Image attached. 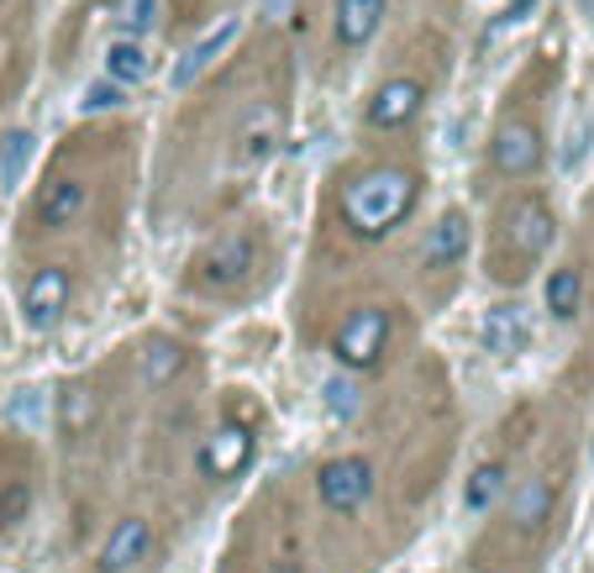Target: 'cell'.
Masks as SVG:
<instances>
[{
    "label": "cell",
    "mask_w": 594,
    "mask_h": 573,
    "mask_svg": "<svg viewBox=\"0 0 594 573\" xmlns=\"http://www.w3.org/2000/svg\"><path fill=\"white\" fill-rule=\"evenodd\" d=\"M390 17V0H338L332 6V48L338 53H363L379 38Z\"/></svg>",
    "instance_id": "10"
},
{
    "label": "cell",
    "mask_w": 594,
    "mask_h": 573,
    "mask_svg": "<svg viewBox=\"0 0 594 573\" xmlns=\"http://www.w3.org/2000/svg\"><path fill=\"white\" fill-rule=\"evenodd\" d=\"M526 342H532V332H526V316H521V305H490V316H484V348L500 358H515L526 353Z\"/></svg>",
    "instance_id": "14"
},
{
    "label": "cell",
    "mask_w": 594,
    "mask_h": 573,
    "mask_svg": "<svg viewBox=\"0 0 594 573\" xmlns=\"http://www.w3.org/2000/svg\"><path fill=\"white\" fill-rule=\"evenodd\" d=\"M469 238H474L469 211H442L421 238V269H453L457 258L469 253Z\"/></svg>",
    "instance_id": "12"
},
{
    "label": "cell",
    "mask_w": 594,
    "mask_h": 573,
    "mask_svg": "<svg viewBox=\"0 0 594 573\" xmlns=\"http://www.w3.org/2000/svg\"><path fill=\"white\" fill-rule=\"evenodd\" d=\"M148 547H153V526L138 521V515H127V521H117L111 542L100 547V573H127L132 563L148 557Z\"/></svg>",
    "instance_id": "13"
},
{
    "label": "cell",
    "mask_w": 594,
    "mask_h": 573,
    "mask_svg": "<svg viewBox=\"0 0 594 573\" xmlns=\"http://www.w3.org/2000/svg\"><path fill=\"white\" fill-rule=\"evenodd\" d=\"M421 200V174L405 163H363L338 184L342 227L358 242H384L395 227L411 221Z\"/></svg>",
    "instance_id": "1"
},
{
    "label": "cell",
    "mask_w": 594,
    "mask_h": 573,
    "mask_svg": "<svg viewBox=\"0 0 594 573\" xmlns=\"http://www.w3.org/2000/svg\"><path fill=\"white\" fill-rule=\"evenodd\" d=\"M27 159H32V132H6V142H0V184H6V190L21 184Z\"/></svg>",
    "instance_id": "21"
},
{
    "label": "cell",
    "mask_w": 594,
    "mask_h": 573,
    "mask_svg": "<svg viewBox=\"0 0 594 573\" xmlns=\"http://www.w3.org/2000/svg\"><path fill=\"white\" fill-rule=\"evenodd\" d=\"M274 573H305V569H300V557H279Z\"/></svg>",
    "instance_id": "25"
},
{
    "label": "cell",
    "mask_w": 594,
    "mask_h": 573,
    "mask_svg": "<svg viewBox=\"0 0 594 573\" xmlns=\"http://www.w3.org/2000/svg\"><path fill=\"white\" fill-rule=\"evenodd\" d=\"M84 211H90V184H84L80 174H53L38 190V200H32V227L63 232V227H74Z\"/></svg>",
    "instance_id": "8"
},
{
    "label": "cell",
    "mask_w": 594,
    "mask_h": 573,
    "mask_svg": "<svg viewBox=\"0 0 594 573\" xmlns=\"http://www.w3.org/2000/svg\"><path fill=\"white\" fill-rule=\"evenodd\" d=\"M426 100H432V80L416 74V69H395V74H384V80L369 90V100H363V127H369V132H405V127L426 111Z\"/></svg>",
    "instance_id": "4"
},
{
    "label": "cell",
    "mask_w": 594,
    "mask_h": 573,
    "mask_svg": "<svg viewBox=\"0 0 594 573\" xmlns=\"http://www.w3.org/2000/svg\"><path fill=\"white\" fill-rule=\"evenodd\" d=\"M258 263V242L253 232H226V238H217L205 253H200V284L205 290H232V284H242V279L253 274Z\"/></svg>",
    "instance_id": "7"
},
{
    "label": "cell",
    "mask_w": 594,
    "mask_h": 573,
    "mask_svg": "<svg viewBox=\"0 0 594 573\" xmlns=\"http://www.w3.org/2000/svg\"><path fill=\"white\" fill-rule=\"evenodd\" d=\"M578 305H584V274H578L574 263L553 269V279H547V311H553V321H574Z\"/></svg>",
    "instance_id": "17"
},
{
    "label": "cell",
    "mask_w": 594,
    "mask_h": 573,
    "mask_svg": "<svg viewBox=\"0 0 594 573\" xmlns=\"http://www.w3.org/2000/svg\"><path fill=\"white\" fill-rule=\"evenodd\" d=\"M69 269H59V263H48V269H38V274L27 279V290H21V316H27V326H53V321L69 311Z\"/></svg>",
    "instance_id": "11"
},
{
    "label": "cell",
    "mask_w": 594,
    "mask_h": 573,
    "mask_svg": "<svg viewBox=\"0 0 594 573\" xmlns=\"http://www.w3.org/2000/svg\"><path fill=\"white\" fill-rule=\"evenodd\" d=\"M232 38H238V21H226V27H221V32H211V38H200L195 48H190V59L174 69V84H179V90H184V84H195V74H200V69H205L211 59H217V53H221V48H226Z\"/></svg>",
    "instance_id": "19"
},
{
    "label": "cell",
    "mask_w": 594,
    "mask_h": 573,
    "mask_svg": "<svg viewBox=\"0 0 594 573\" xmlns=\"http://www.w3.org/2000/svg\"><path fill=\"white\" fill-rule=\"evenodd\" d=\"M148 69H153V59H148V48H142L138 38H121L105 48V74L117 84H142Z\"/></svg>",
    "instance_id": "15"
},
{
    "label": "cell",
    "mask_w": 594,
    "mask_h": 573,
    "mask_svg": "<svg viewBox=\"0 0 594 573\" xmlns=\"http://www.w3.org/2000/svg\"><path fill=\"white\" fill-rule=\"evenodd\" d=\"M390 311H379V305H363V311H353V316L338 326V336H332V358H338V369H348V374H363V369H374L379 358H384V348H390Z\"/></svg>",
    "instance_id": "5"
},
{
    "label": "cell",
    "mask_w": 594,
    "mask_h": 573,
    "mask_svg": "<svg viewBox=\"0 0 594 573\" xmlns=\"http://www.w3.org/2000/svg\"><path fill=\"white\" fill-rule=\"evenodd\" d=\"M542 159H547V132H542L536 111L526 100L505 96L495 127H490V169H495L500 179L521 184V179H532L536 169H542Z\"/></svg>",
    "instance_id": "3"
},
{
    "label": "cell",
    "mask_w": 594,
    "mask_h": 573,
    "mask_svg": "<svg viewBox=\"0 0 594 573\" xmlns=\"http://www.w3.org/2000/svg\"><path fill=\"white\" fill-rule=\"evenodd\" d=\"M321 395H326V411L342 415V421H353V415H358V384H353V379L332 374L326 384H321Z\"/></svg>",
    "instance_id": "23"
},
{
    "label": "cell",
    "mask_w": 594,
    "mask_h": 573,
    "mask_svg": "<svg viewBox=\"0 0 594 573\" xmlns=\"http://www.w3.org/2000/svg\"><path fill=\"white\" fill-rule=\"evenodd\" d=\"M111 105H121L117 80H111V84H90V90H84V111H111Z\"/></svg>",
    "instance_id": "24"
},
{
    "label": "cell",
    "mask_w": 594,
    "mask_h": 573,
    "mask_svg": "<svg viewBox=\"0 0 594 573\" xmlns=\"http://www.w3.org/2000/svg\"><path fill=\"white\" fill-rule=\"evenodd\" d=\"M179 369H184V348H179V342H153V348L142 353V374H148V384H174Z\"/></svg>",
    "instance_id": "20"
},
{
    "label": "cell",
    "mask_w": 594,
    "mask_h": 573,
    "mask_svg": "<svg viewBox=\"0 0 594 573\" xmlns=\"http://www.w3.org/2000/svg\"><path fill=\"white\" fill-rule=\"evenodd\" d=\"M316 490H321V505H326V511H338V515L363 511V500L374 494V463L358 453L332 458V463H321Z\"/></svg>",
    "instance_id": "6"
},
{
    "label": "cell",
    "mask_w": 594,
    "mask_h": 573,
    "mask_svg": "<svg viewBox=\"0 0 594 573\" xmlns=\"http://www.w3.org/2000/svg\"><path fill=\"white\" fill-rule=\"evenodd\" d=\"M505 494V463H484L469 474V490H463V511L469 515H484Z\"/></svg>",
    "instance_id": "18"
},
{
    "label": "cell",
    "mask_w": 594,
    "mask_h": 573,
    "mask_svg": "<svg viewBox=\"0 0 594 573\" xmlns=\"http://www.w3.org/2000/svg\"><path fill=\"white\" fill-rule=\"evenodd\" d=\"M63 432L69 436H80L84 426H90V421H95V395H90V390H84V384H69V390H63Z\"/></svg>",
    "instance_id": "22"
},
{
    "label": "cell",
    "mask_w": 594,
    "mask_h": 573,
    "mask_svg": "<svg viewBox=\"0 0 594 573\" xmlns=\"http://www.w3.org/2000/svg\"><path fill=\"white\" fill-rule=\"evenodd\" d=\"M557 238V221H553V205L542 195H515L505 211H500V238H495V269L490 274L495 279H526V269H532L536 258L553 248Z\"/></svg>",
    "instance_id": "2"
},
{
    "label": "cell",
    "mask_w": 594,
    "mask_h": 573,
    "mask_svg": "<svg viewBox=\"0 0 594 573\" xmlns=\"http://www.w3.org/2000/svg\"><path fill=\"white\" fill-rule=\"evenodd\" d=\"M584 6H590V11H594V0H584Z\"/></svg>",
    "instance_id": "26"
},
{
    "label": "cell",
    "mask_w": 594,
    "mask_h": 573,
    "mask_svg": "<svg viewBox=\"0 0 594 573\" xmlns=\"http://www.w3.org/2000/svg\"><path fill=\"white\" fill-rule=\"evenodd\" d=\"M248 463H253V432H248V426H238V421L217 426V432L205 436V448H200V474L211 479V484L238 479Z\"/></svg>",
    "instance_id": "9"
},
{
    "label": "cell",
    "mask_w": 594,
    "mask_h": 573,
    "mask_svg": "<svg viewBox=\"0 0 594 573\" xmlns=\"http://www.w3.org/2000/svg\"><path fill=\"white\" fill-rule=\"evenodd\" d=\"M547 515H553V484H547V479H526V484L511 494V521L532 532Z\"/></svg>",
    "instance_id": "16"
}]
</instances>
